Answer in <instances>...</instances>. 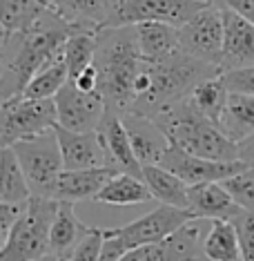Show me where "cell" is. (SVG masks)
<instances>
[{
	"label": "cell",
	"mask_w": 254,
	"mask_h": 261,
	"mask_svg": "<svg viewBox=\"0 0 254 261\" xmlns=\"http://www.w3.org/2000/svg\"><path fill=\"white\" fill-rule=\"evenodd\" d=\"M76 29L49 9L36 25L20 34H0V100L22 96L27 83L49 65Z\"/></svg>",
	"instance_id": "6da1fadb"
},
{
	"label": "cell",
	"mask_w": 254,
	"mask_h": 261,
	"mask_svg": "<svg viewBox=\"0 0 254 261\" xmlns=\"http://www.w3.org/2000/svg\"><path fill=\"white\" fill-rule=\"evenodd\" d=\"M218 74H221V67L199 61L183 49H176L163 61H143L136 85H134V103L127 112H136L152 118L163 108L190 96L199 83L214 79Z\"/></svg>",
	"instance_id": "7a4b0ae2"
},
{
	"label": "cell",
	"mask_w": 254,
	"mask_h": 261,
	"mask_svg": "<svg viewBox=\"0 0 254 261\" xmlns=\"http://www.w3.org/2000/svg\"><path fill=\"white\" fill-rule=\"evenodd\" d=\"M94 67L98 72V92L105 98V112L123 116L134 103V85L143 67L134 25L100 29Z\"/></svg>",
	"instance_id": "3957f363"
},
{
	"label": "cell",
	"mask_w": 254,
	"mask_h": 261,
	"mask_svg": "<svg viewBox=\"0 0 254 261\" xmlns=\"http://www.w3.org/2000/svg\"><path fill=\"white\" fill-rule=\"evenodd\" d=\"M152 118L167 134L170 143L194 156L212 159V161H236L239 159V143L228 139L216 123L201 114L190 96L163 108Z\"/></svg>",
	"instance_id": "277c9868"
},
{
	"label": "cell",
	"mask_w": 254,
	"mask_h": 261,
	"mask_svg": "<svg viewBox=\"0 0 254 261\" xmlns=\"http://www.w3.org/2000/svg\"><path fill=\"white\" fill-rule=\"evenodd\" d=\"M58 212L56 199L34 197L22 205L20 217L7 232V241L0 248V261H43L51 257L49 230Z\"/></svg>",
	"instance_id": "5b68a950"
},
{
	"label": "cell",
	"mask_w": 254,
	"mask_h": 261,
	"mask_svg": "<svg viewBox=\"0 0 254 261\" xmlns=\"http://www.w3.org/2000/svg\"><path fill=\"white\" fill-rule=\"evenodd\" d=\"M11 150L18 159L34 197L54 199L56 183L65 170L61 143H58L54 129L36 136V139L20 141V143L11 145Z\"/></svg>",
	"instance_id": "8992f818"
},
{
	"label": "cell",
	"mask_w": 254,
	"mask_h": 261,
	"mask_svg": "<svg viewBox=\"0 0 254 261\" xmlns=\"http://www.w3.org/2000/svg\"><path fill=\"white\" fill-rule=\"evenodd\" d=\"M58 123L54 98L14 96L0 105V150L51 132Z\"/></svg>",
	"instance_id": "52a82bcc"
},
{
	"label": "cell",
	"mask_w": 254,
	"mask_h": 261,
	"mask_svg": "<svg viewBox=\"0 0 254 261\" xmlns=\"http://www.w3.org/2000/svg\"><path fill=\"white\" fill-rule=\"evenodd\" d=\"M212 3L203 0H111L109 27H127L138 22H165L181 27Z\"/></svg>",
	"instance_id": "ba28073f"
},
{
	"label": "cell",
	"mask_w": 254,
	"mask_h": 261,
	"mask_svg": "<svg viewBox=\"0 0 254 261\" xmlns=\"http://www.w3.org/2000/svg\"><path fill=\"white\" fill-rule=\"evenodd\" d=\"M192 221H196V217H194L192 210H187V207L161 205V207H156V210L138 217L136 221H129L127 225L109 228V232L118 237L127 250H134V248L152 246V243L167 239L176 230H181L183 225H187Z\"/></svg>",
	"instance_id": "9c48e42d"
},
{
	"label": "cell",
	"mask_w": 254,
	"mask_h": 261,
	"mask_svg": "<svg viewBox=\"0 0 254 261\" xmlns=\"http://www.w3.org/2000/svg\"><path fill=\"white\" fill-rule=\"evenodd\" d=\"M223 38H225L223 14L221 7L214 3L208 5L205 9H201L192 20H187L185 25L179 27L181 49L203 63L216 65V67H221Z\"/></svg>",
	"instance_id": "30bf717a"
},
{
	"label": "cell",
	"mask_w": 254,
	"mask_h": 261,
	"mask_svg": "<svg viewBox=\"0 0 254 261\" xmlns=\"http://www.w3.org/2000/svg\"><path fill=\"white\" fill-rule=\"evenodd\" d=\"M58 125L72 132H96L105 116V98L98 90L82 92L67 83L54 96Z\"/></svg>",
	"instance_id": "8fae6325"
},
{
	"label": "cell",
	"mask_w": 254,
	"mask_h": 261,
	"mask_svg": "<svg viewBox=\"0 0 254 261\" xmlns=\"http://www.w3.org/2000/svg\"><path fill=\"white\" fill-rule=\"evenodd\" d=\"M158 165L174 172L187 186H196V183H208V181H225L247 168V163H243L241 159H236V161H212V159L194 156V154L181 150V147L172 143H170L167 152L163 154Z\"/></svg>",
	"instance_id": "7c38bea8"
},
{
	"label": "cell",
	"mask_w": 254,
	"mask_h": 261,
	"mask_svg": "<svg viewBox=\"0 0 254 261\" xmlns=\"http://www.w3.org/2000/svg\"><path fill=\"white\" fill-rule=\"evenodd\" d=\"M63 152L65 170H85V168H114L111 156L96 132H72L63 125H54ZM116 170V168H114Z\"/></svg>",
	"instance_id": "4fadbf2b"
},
{
	"label": "cell",
	"mask_w": 254,
	"mask_h": 261,
	"mask_svg": "<svg viewBox=\"0 0 254 261\" xmlns=\"http://www.w3.org/2000/svg\"><path fill=\"white\" fill-rule=\"evenodd\" d=\"M223 14V58H221V74L230 69L252 67L254 65V22L245 20L236 11L221 7Z\"/></svg>",
	"instance_id": "5bb4252c"
},
{
	"label": "cell",
	"mask_w": 254,
	"mask_h": 261,
	"mask_svg": "<svg viewBox=\"0 0 254 261\" xmlns=\"http://www.w3.org/2000/svg\"><path fill=\"white\" fill-rule=\"evenodd\" d=\"M199 252V228L192 221L167 239L129 250L121 261H196Z\"/></svg>",
	"instance_id": "9a60e30c"
},
{
	"label": "cell",
	"mask_w": 254,
	"mask_h": 261,
	"mask_svg": "<svg viewBox=\"0 0 254 261\" xmlns=\"http://www.w3.org/2000/svg\"><path fill=\"white\" fill-rule=\"evenodd\" d=\"M123 125L127 129V136L132 141V147L136 152L140 165H158L163 154L170 147V139L161 127L156 125L154 118L136 114V112H125L121 116Z\"/></svg>",
	"instance_id": "2e32d148"
},
{
	"label": "cell",
	"mask_w": 254,
	"mask_h": 261,
	"mask_svg": "<svg viewBox=\"0 0 254 261\" xmlns=\"http://www.w3.org/2000/svg\"><path fill=\"white\" fill-rule=\"evenodd\" d=\"M90 232V225H85L76 217L72 201H58V212L49 230V248L54 261H69L72 252Z\"/></svg>",
	"instance_id": "e0dca14e"
},
{
	"label": "cell",
	"mask_w": 254,
	"mask_h": 261,
	"mask_svg": "<svg viewBox=\"0 0 254 261\" xmlns=\"http://www.w3.org/2000/svg\"><path fill=\"white\" fill-rule=\"evenodd\" d=\"M98 134H100V139H103L105 147H107L114 168L118 172H125V174L143 179V165H140L136 152H134L132 141H129L127 129L123 125L121 116L105 112L103 121H100V125H98Z\"/></svg>",
	"instance_id": "ac0fdd59"
},
{
	"label": "cell",
	"mask_w": 254,
	"mask_h": 261,
	"mask_svg": "<svg viewBox=\"0 0 254 261\" xmlns=\"http://www.w3.org/2000/svg\"><path fill=\"white\" fill-rule=\"evenodd\" d=\"M118 170L114 168H85V170H63L61 179L56 183V201H94L96 194L105 188Z\"/></svg>",
	"instance_id": "d6986e66"
},
{
	"label": "cell",
	"mask_w": 254,
	"mask_h": 261,
	"mask_svg": "<svg viewBox=\"0 0 254 261\" xmlns=\"http://www.w3.org/2000/svg\"><path fill=\"white\" fill-rule=\"evenodd\" d=\"M187 210L199 219H232L241 210L234 203L232 194L223 188L221 181H208V183H196L187 190Z\"/></svg>",
	"instance_id": "ffe728a7"
},
{
	"label": "cell",
	"mask_w": 254,
	"mask_h": 261,
	"mask_svg": "<svg viewBox=\"0 0 254 261\" xmlns=\"http://www.w3.org/2000/svg\"><path fill=\"white\" fill-rule=\"evenodd\" d=\"M51 9L80 32H100L109 27L111 0H49Z\"/></svg>",
	"instance_id": "44dd1931"
},
{
	"label": "cell",
	"mask_w": 254,
	"mask_h": 261,
	"mask_svg": "<svg viewBox=\"0 0 254 261\" xmlns=\"http://www.w3.org/2000/svg\"><path fill=\"white\" fill-rule=\"evenodd\" d=\"M134 29H136V40L143 61H163L176 49H181L179 27L165 25V22H138L134 25Z\"/></svg>",
	"instance_id": "7402d4cb"
},
{
	"label": "cell",
	"mask_w": 254,
	"mask_h": 261,
	"mask_svg": "<svg viewBox=\"0 0 254 261\" xmlns=\"http://www.w3.org/2000/svg\"><path fill=\"white\" fill-rule=\"evenodd\" d=\"M218 127L234 143H241V141L254 136V96L252 94L230 92L228 105L223 110Z\"/></svg>",
	"instance_id": "603a6c76"
},
{
	"label": "cell",
	"mask_w": 254,
	"mask_h": 261,
	"mask_svg": "<svg viewBox=\"0 0 254 261\" xmlns=\"http://www.w3.org/2000/svg\"><path fill=\"white\" fill-rule=\"evenodd\" d=\"M49 9V0H0V34L7 36L27 32Z\"/></svg>",
	"instance_id": "cb8c5ba5"
},
{
	"label": "cell",
	"mask_w": 254,
	"mask_h": 261,
	"mask_svg": "<svg viewBox=\"0 0 254 261\" xmlns=\"http://www.w3.org/2000/svg\"><path fill=\"white\" fill-rule=\"evenodd\" d=\"M150 188L143 179L138 176H132V174H125V172H118L116 176L105 183V188L96 194V203H105V205H140V203H147L152 201Z\"/></svg>",
	"instance_id": "d4e9b609"
},
{
	"label": "cell",
	"mask_w": 254,
	"mask_h": 261,
	"mask_svg": "<svg viewBox=\"0 0 254 261\" xmlns=\"http://www.w3.org/2000/svg\"><path fill=\"white\" fill-rule=\"evenodd\" d=\"M143 181L150 188L152 197L161 201L163 205L187 207V186L174 172L165 170L163 165H143Z\"/></svg>",
	"instance_id": "484cf974"
},
{
	"label": "cell",
	"mask_w": 254,
	"mask_h": 261,
	"mask_svg": "<svg viewBox=\"0 0 254 261\" xmlns=\"http://www.w3.org/2000/svg\"><path fill=\"white\" fill-rule=\"evenodd\" d=\"M32 199V190L22 174V168L11 147L0 150V203L25 205Z\"/></svg>",
	"instance_id": "4316f807"
},
{
	"label": "cell",
	"mask_w": 254,
	"mask_h": 261,
	"mask_svg": "<svg viewBox=\"0 0 254 261\" xmlns=\"http://www.w3.org/2000/svg\"><path fill=\"white\" fill-rule=\"evenodd\" d=\"M201 250L210 261H241L239 234L234 223L230 219H214Z\"/></svg>",
	"instance_id": "83f0119b"
},
{
	"label": "cell",
	"mask_w": 254,
	"mask_h": 261,
	"mask_svg": "<svg viewBox=\"0 0 254 261\" xmlns=\"http://www.w3.org/2000/svg\"><path fill=\"white\" fill-rule=\"evenodd\" d=\"M67 83H69V72H67V65H65V56L58 54L54 61L49 65H45V67L27 83L22 96L34 98V100L54 98Z\"/></svg>",
	"instance_id": "f1b7e54d"
},
{
	"label": "cell",
	"mask_w": 254,
	"mask_h": 261,
	"mask_svg": "<svg viewBox=\"0 0 254 261\" xmlns=\"http://www.w3.org/2000/svg\"><path fill=\"white\" fill-rule=\"evenodd\" d=\"M228 96H230V90L225 83H223L221 74L214 76V79L199 83L190 94L192 103L199 108L201 114H205L212 123H216V125H218V121H221L223 110H225V105H228Z\"/></svg>",
	"instance_id": "f546056e"
},
{
	"label": "cell",
	"mask_w": 254,
	"mask_h": 261,
	"mask_svg": "<svg viewBox=\"0 0 254 261\" xmlns=\"http://www.w3.org/2000/svg\"><path fill=\"white\" fill-rule=\"evenodd\" d=\"M96 34L98 32H76L72 38L65 43L63 56L69 72V83L78 76L85 67H90L96 56Z\"/></svg>",
	"instance_id": "4dcf8cb0"
},
{
	"label": "cell",
	"mask_w": 254,
	"mask_h": 261,
	"mask_svg": "<svg viewBox=\"0 0 254 261\" xmlns=\"http://www.w3.org/2000/svg\"><path fill=\"white\" fill-rule=\"evenodd\" d=\"M221 183H223V188L232 194L234 203L239 205L241 210L254 212V168L247 165L239 174L230 176V179L221 181Z\"/></svg>",
	"instance_id": "1f68e13d"
},
{
	"label": "cell",
	"mask_w": 254,
	"mask_h": 261,
	"mask_svg": "<svg viewBox=\"0 0 254 261\" xmlns=\"http://www.w3.org/2000/svg\"><path fill=\"white\" fill-rule=\"evenodd\" d=\"M239 234V248H241V261H254V212L239 210L230 219Z\"/></svg>",
	"instance_id": "d6a6232c"
},
{
	"label": "cell",
	"mask_w": 254,
	"mask_h": 261,
	"mask_svg": "<svg viewBox=\"0 0 254 261\" xmlns=\"http://www.w3.org/2000/svg\"><path fill=\"white\" fill-rule=\"evenodd\" d=\"M221 79L228 85L230 92L252 94V96H254V65H252V67H241V69H230V72H223Z\"/></svg>",
	"instance_id": "836d02e7"
},
{
	"label": "cell",
	"mask_w": 254,
	"mask_h": 261,
	"mask_svg": "<svg viewBox=\"0 0 254 261\" xmlns=\"http://www.w3.org/2000/svg\"><path fill=\"white\" fill-rule=\"evenodd\" d=\"M100 246H103V230L92 228V232L80 241V246L72 252L69 261H98Z\"/></svg>",
	"instance_id": "e575fe53"
},
{
	"label": "cell",
	"mask_w": 254,
	"mask_h": 261,
	"mask_svg": "<svg viewBox=\"0 0 254 261\" xmlns=\"http://www.w3.org/2000/svg\"><path fill=\"white\" fill-rule=\"evenodd\" d=\"M129 250L121 243L118 237H114L109 230H103V246H100L98 261H121Z\"/></svg>",
	"instance_id": "d590c367"
},
{
	"label": "cell",
	"mask_w": 254,
	"mask_h": 261,
	"mask_svg": "<svg viewBox=\"0 0 254 261\" xmlns=\"http://www.w3.org/2000/svg\"><path fill=\"white\" fill-rule=\"evenodd\" d=\"M214 5L232 9L239 16H243L245 20L254 22V0H214Z\"/></svg>",
	"instance_id": "8d00e7d4"
},
{
	"label": "cell",
	"mask_w": 254,
	"mask_h": 261,
	"mask_svg": "<svg viewBox=\"0 0 254 261\" xmlns=\"http://www.w3.org/2000/svg\"><path fill=\"white\" fill-rule=\"evenodd\" d=\"M72 83L82 92H96L98 90V72H96V67H94V63L90 65V67L82 69Z\"/></svg>",
	"instance_id": "74e56055"
},
{
	"label": "cell",
	"mask_w": 254,
	"mask_h": 261,
	"mask_svg": "<svg viewBox=\"0 0 254 261\" xmlns=\"http://www.w3.org/2000/svg\"><path fill=\"white\" fill-rule=\"evenodd\" d=\"M22 205H11V203H0V232H9L14 228L16 219L20 217Z\"/></svg>",
	"instance_id": "f35d334b"
},
{
	"label": "cell",
	"mask_w": 254,
	"mask_h": 261,
	"mask_svg": "<svg viewBox=\"0 0 254 261\" xmlns=\"http://www.w3.org/2000/svg\"><path fill=\"white\" fill-rule=\"evenodd\" d=\"M239 159L250 165V168H254V136L239 143Z\"/></svg>",
	"instance_id": "ab89813d"
},
{
	"label": "cell",
	"mask_w": 254,
	"mask_h": 261,
	"mask_svg": "<svg viewBox=\"0 0 254 261\" xmlns=\"http://www.w3.org/2000/svg\"><path fill=\"white\" fill-rule=\"evenodd\" d=\"M5 241H7V232H0V248L5 246Z\"/></svg>",
	"instance_id": "60d3db41"
},
{
	"label": "cell",
	"mask_w": 254,
	"mask_h": 261,
	"mask_svg": "<svg viewBox=\"0 0 254 261\" xmlns=\"http://www.w3.org/2000/svg\"><path fill=\"white\" fill-rule=\"evenodd\" d=\"M203 3H214V0H203Z\"/></svg>",
	"instance_id": "b9f144b4"
}]
</instances>
